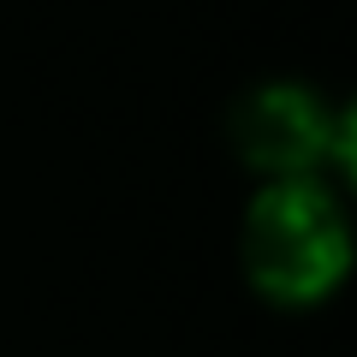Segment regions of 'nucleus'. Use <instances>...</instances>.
I'll list each match as a JSON object with an SVG mask.
<instances>
[{
	"mask_svg": "<svg viewBox=\"0 0 357 357\" xmlns=\"http://www.w3.org/2000/svg\"><path fill=\"white\" fill-rule=\"evenodd\" d=\"M232 143L244 167L268 178H321L351 167V114L321 102L310 84H256L232 107Z\"/></svg>",
	"mask_w": 357,
	"mask_h": 357,
	"instance_id": "2",
	"label": "nucleus"
},
{
	"mask_svg": "<svg viewBox=\"0 0 357 357\" xmlns=\"http://www.w3.org/2000/svg\"><path fill=\"white\" fill-rule=\"evenodd\" d=\"M244 268L274 304H316L351 268V227L321 178H268L244 215Z\"/></svg>",
	"mask_w": 357,
	"mask_h": 357,
	"instance_id": "1",
	"label": "nucleus"
}]
</instances>
